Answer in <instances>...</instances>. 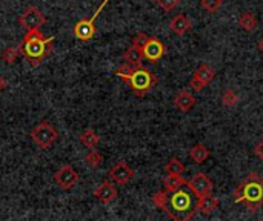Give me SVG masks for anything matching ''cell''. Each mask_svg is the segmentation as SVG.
<instances>
[{
	"label": "cell",
	"instance_id": "6da1fadb",
	"mask_svg": "<svg viewBox=\"0 0 263 221\" xmlns=\"http://www.w3.org/2000/svg\"><path fill=\"white\" fill-rule=\"evenodd\" d=\"M199 198L190 189V186H182L173 192H156L151 198V203L163 211L171 220L174 221H190L199 212L197 209Z\"/></svg>",
	"mask_w": 263,
	"mask_h": 221
},
{
	"label": "cell",
	"instance_id": "7a4b0ae2",
	"mask_svg": "<svg viewBox=\"0 0 263 221\" xmlns=\"http://www.w3.org/2000/svg\"><path fill=\"white\" fill-rule=\"evenodd\" d=\"M55 37H45L40 29L26 31L22 42L18 43V51L28 58L31 66H39L54 49Z\"/></svg>",
	"mask_w": 263,
	"mask_h": 221
},
{
	"label": "cell",
	"instance_id": "3957f363",
	"mask_svg": "<svg viewBox=\"0 0 263 221\" xmlns=\"http://www.w3.org/2000/svg\"><path fill=\"white\" fill-rule=\"evenodd\" d=\"M236 205H242L251 212H257L263 206V178L257 172H250L233 191Z\"/></svg>",
	"mask_w": 263,
	"mask_h": 221
},
{
	"label": "cell",
	"instance_id": "277c9868",
	"mask_svg": "<svg viewBox=\"0 0 263 221\" xmlns=\"http://www.w3.org/2000/svg\"><path fill=\"white\" fill-rule=\"evenodd\" d=\"M157 82H159L157 75L151 72L148 68H145L143 65H140V66H134L131 75L126 78L125 83L133 89V92L137 97H143L157 85Z\"/></svg>",
	"mask_w": 263,
	"mask_h": 221
},
{
	"label": "cell",
	"instance_id": "5b68a950",
	"mask_svg": "<svg viewBox=\"0 0 263 221\" xmlns=\"http://www.w3.org/2000/svg\"><path fill=\"white\" fill-rule=\"evenodd\" d=\"M31 140L43 151H48L52 148V145L57 142L59 138V132L57 129L48 123V122H40L39 125H35V128H32L31 131Z\"/></svg>",
	"mask_w": 263,
	"mask_h": 221
},
{
	"label": "cell",
	"instance_id": "8992f818",
	"mask_svg": "<svg viewBox=\"0 0 263 221\" xmlns=\"http://www.w3.org/2000/svg\"><path fill=\"white\" fill-rule=\"evenodd\" d=\"M108 2H109V0H103V2L100 3V6L97 8V11L92 14L91 18H82L80 22H77V23L74 25V35H76L79 40H82V42H89V40L94 37V34H96L94 22H96V18L99 17V14L102 12V9L106 6Z\"/></svg>",
	"mask_w": 263,
	"mask_h": 221
},
{
	"label": "cell",
	"instance_id": "52a82bcc",
	"mask_svg": "<svg viewBox=\"0 0 263 221\" xmlns=\"http://www.w3.org/2000/svg\"><path fill=\"white\" fill-rule=\"evenodd\" d=\"M45 23H46V17H45V14H43L37 6H28V8L18 15V25H20L25 31L39 29V28L43 26Z\"/></svg>",
	"mask_w": 263,
	"mask_h": 221
},
{
	"label": "cell",
	"instance_id": "ba28073f",
	"mask_svg": "<svg viewBox=\"0 0 263 221\" xmlns=\"http://www.w3.org/2000/svg\"><path fill=\"white\" fill-rule=\"evenodd\" d=\"M80 180L79 172L71 166V165H65L62 166L55 174H54V182L55 185L62 189V191H71Z\"/></svg>",
	"mask_w": 263,
	"mask_h": 221
},
{
	"label": "cell",
	"instance_id": "9c48e42d",
	"mask_svg": "<svg viewBox=\"0 0 263 221\" xmlns=\"http://www.w3.org/2000/svg\"><path fill=\"white\" fill-rule=\"evenodd\" d=\"M108 175H109V178H111L112 183H116L119 186H125V185H128L134 178L136 172H134V169L126 162H117L109 169Z\"/></svg>",
	"mask_w": 263,
	"mask_h": 221
},
{
	"label": "cell",
	"instance_id": "30bf717a",
	"mask_svg": "<svg viewBox=\"0 0 263 221\" xmlns=\"http://www.w3.org/2000/svg\"><path fill=\"white\" fill-rule=\"evenodd\" d=\"M188 186H190V189L196 194L197 198H200V197H203V195H206V194H211L213 189H214L213 182H211V180L206 177V174H203V172H196V174L193 175V178L188 180Z\"/></svg>",
	"mask_w": 263,
	"mask_h": 221
},
{
	"label": "cell",
	"instance_id": "8fae6325",
	"mask_svg": "<svg viewBox=\"0 0 263 221\" xmlns=\"http://www.w3.org/2000/svg\"><path fill=\"white\" fill-rule=\"evenodd\" d=\"M143 51V57L153 63L159 62L163 58V55L166 54V46L163 45V42H160L157 37H149L148 42L143 45L142 48Z\"/></svg>",
	"mask_w": 263,
	"mask_h": 221
},
{
	"label": "cell",
	"instance_id": "7c38bea8",
	"mask_svg": "<svg viewBox=\"0 0 263 221\" xmlns=\"http://www.w3.org/2000/svg\"><path fill=\"white\" fill-rule=\"evenodd\" d=\"M92 195L97 198V202H100L102 205H109L112 203L117 197H119V191L114 186V183L111 182H102L94 191Z\"/></svg>",
	"mask_w": 263,
	"mask_h": 221
},
{
	"label": "cell",
	"instance_id": "4fadbf2b",
	"mask_svg": "<svg viewBox=\"0 0 263 221\" xmlns=\"http://www.w3.org/2000/svg\"><path fill=\"white\" fill-rule=\"evenodd\" d=\"M196 105H197V98H196L188 89H180V91L176 94V97H174V106H176L182 114L190 112Z\"/></svg>",
	"mask_w": 263,
	"mask_h": 221
},
{
	"label": "cell",
	"instance_id": "5bb4252c",
	"mask_svg": "<svg viewBox=\"0 0 263 221\" xmlns=\"http://www.w3.org/2000/svg\"><path fill=\"white\" fill-rule=\"evenodd\" d=\"M168 26H170V29H171L176 35L183 37V35L191 29V26H193V20H191V18H188L185 14H177V15H174V17L170 20Z\"/></svg>",
	"mask_w": 263,
	"mask_h": 221
},
{
	"label": "cell",
	"instance_id": "9a60e30c",
	"mask_svg": "<svg viewBox=\"0 0 263 221\" xmlns=\"http://www.w3.org/2000/svg\"><path fill=\"white\" fill-rule=\"evenodd\" d=\"M217 208H219V198L216 197V195H213V192L211 194H206V195H203V197H200L199 198V202H197V209H199V212H202L203 215H211V214H214L216 211H217Z\"/></svg>",
	"mask_w": 263,
	"mask_h": 221
},
{
	"label": "cell",
	"instance_id": "2e32d148",
	"mask_svg": "<svg viewBox=\"0 0 263 221\" xmlns=\"http://www.w3.org/2000/svg\"><path fill=\"white\" fill-rule=\"evenodd\" d=\"M211 157V151L203 145V143H197L190 149V158L196 163V165H202L205 163L208 158Z\"/></svg>",
	"mask_w": 263,
	"mask_h": 221
},
{
	"label": "cell",
	"instance_id": "e0dca14e",
	"mask_svg": "<svg viewBox=\"0 0 263 221\" xmlns=\"http://www.w3.org/2000/svg\"><path fill=\"white\" fill-rule=\"evenodd\" d=\"M143 51L140 46H136V45H131L125 52H123V60L131 65V66H140L142 65V60H143Z\"/></svg>",
	"mask_w": 263,
	"mask_h": 221
},
{
	"label": "cell",
	"instance_id": "ac0fdd59",
	"mask_svg": "<svg viewBox=\"0 0 263 221\" xmlns=\"http://www.w3.org/2000/svg\"><path fill=\"white\" fill-rule=\"evenodd\" d=\"M193 77H194V78H197V80H200L205 86H208V85L214 80V77H216V71H214L210 65L202 63V65L194 71Z\"/></svg>",
	"mask_w": 263,
	"mask_h": 221
},
{
	"label": "cell",
	"instance_id": "d6986e66",
	"mask_svg": "<svg viewBox=\"0 0 263 221\" xmlns=\"http://www.w3.org/2000/svg\"><path fill=\"white\" fill-rule=\"evenodd\" d=\"M79 140H80V143H82L85 148L94 149V148H97V145L100 143V135H99L92 128H88V129H85V131L80 134Z\"/></svg>",
	"mask_w": 263,
	"mask_h": 221
},
{
	"label": "cell",
	"instance_id": "ffe728a7",
	"mask_svg": "<svg viewBox=\"0 0 263 221\" xmlns=\"http://www.w3.org/2000/svg\"><path fill=\"white\" fill-rule=\"evenodd\" d=\"M186 185H188V180H185L182 175H168L163 180V191L173 192V191H177L179 188L186 186Z\"/></svg>",
	"mask_w": 263,
	"mask_h": 221
},
{
	"label": "cell",
	"instance_id": "44dd1931",
	"mask_svg": "<svg viewBox=\"0 0 263 221\" xmlns=\"http://www.w3.org/2000/svg\"><path fill=\"white\" fill-rule=\"evenodd\" d=\"M257 25H259V22L253 12H243L239 17V26L247 32H254L257 29Z\"/></svg>",
	"mask_w": 263,
	"mask_h": 221
},
{
	"label": "cell",
	"instance_id": "7402d4cb",
	"mask_svg": "<svg viewBox=\"0 0 263 221\" xmlns=\"http://www.w3.org/2000/svg\"><path fill=\"white\" fill-rule=\"evenodd\" d=\"M185 165L180 162V158H177V157H173V158H170L168 162H166V165H165V171H166V174L168 175H182L183 172H185Z\"/></svg>",
	"mask_w": 263,
	"mask_h": 221
},
{
	"label": "cell",
	"instance_id": "603a6c76",
	"mask_svg": "<svg viewBox=\"0 0 263 221\" xmlns=\"http://www.w3.org/2000/svg\"><path fill=\"white\" fill-rule=\"evenodd\" d=\"M20 51H18V46H6L3 51H2V60L8 65H12L17 62V58L20 57Z\"/></svg>",
	"mask_w": 263,
	"mask_h": 221
},
{
	"label": "cell",
	"instance_id": "cb8c5ba5",
	"mask_svg": "<svg viewBox=\"0 0 263 221\" xmlns=\"http://www.w3.org/2000/svg\"><path fill=\"white\" fill-rule=\"evenodd\" d=\"M85 162H86V165H88L89 168L97 169V168L102 165V162H103V155L94 148V149H91V151L88 152V155L85 157Z\"/></svg>",
	"mask_w": 263,
	"mask_h": 221
},
{
	"label": "cell",
	"instance_id": "d4e9b609",
	"mask_svg": "<svg viewBox=\"0 0 263 221\" xmlns=\"http://www.w3.org/2000/svg\"><path fill=\"white\" fill-rule=\"evenodd\" d=\"M239 95L233 91V89H227L223 94H222V105L225 108H234L237 103H239Z\"/></svg>",
	"mask_w": 263,
	"mask_h": 221
},
{
	"label": "cell",
	"instance_id": "484cf974",
	"mask_svg": "<svg viewBox=\"0 0 263 221\" xmlns=\"http://www.w3.org/2000/svg\"><path fill=\"white\" fill-rule=\"evenodd\" d=\"M223 5V0H200V6L206 11V12H217Z\"/></svg>",
	"mask_w": 263,
	"mask_h": 221
},
{
	"label": "cell",
	"instance_id": "4316f807",
	"mask_svg": "<svg viewBox=\"0 0 263 221\" xmlns=\"http://www.w3.org/2000/svg\"><path fill=\"white\" fill-rule=\"evenodd\" d=\"M133 69H134V66H131V65H128V63L125 62L123 65H120V66L116 69V75H117V77H120L123 82H126V78L131 75Z\"/></svg>",
	"mask_w": 263,
	"mask_h": 221
},
{
	"label": "cell",
	"instance_id": "83f0119b",
	"mask_svg": "<svg viewBox=\"0 0 263 221\" xmlns=\"http://www.w3.org/2000/svg\"><path fill=\"white\" fill-rule=\"evenodd\" d=\"M163 11L170 12L173 9H176L179 5H180V0H154Z\"/></svg>",
	"mask_w": 263,
	"mask_h": 221
},
{
	"label": "cell",
	"instance_id": "f1b7e54d",
	"mask_svg": "<svg viewBox=\"0 0 263 221\" xmlns=\"http://www.w3.org/2000/svg\"><path fill=\"white\" fill-rule=\"evenodd\" d=\"M148 38H149V35H146L145 32H139V34H136V35L133 37V40H131V45H136V46H140V48H143V45L148 42Z\"/></svg>",
	"mask_w": 263,
	"mask_h": 221
},
{
	"label": "cell",
	"instance_id": "f546056e",
	"mask_svg": "<svg viewBox=\"0 0 263 221\" xmlns=\"http://www.w3.org/2000/svg\"><path fill=\"white\" fill-rule=\"evenodd\" d=\"M190 88L194 91V92H202V89L203 88H206L200 80H197V78H194V77H191V80H190Z\"/></svg>",
	"mask_w": 263,
	"mask_h": 221
},
{
	"label": "cell",
	"instance_id": "4dcf8cb0",
	"mask_svg": "<svg viewBox=\"0 0 263 221\" xmlns=\"http://www.w3.org/2000/svg\"><path fill=\"white\" fill-rule=\"evenodd\" d=\"M254 155H256L259 160H262L263 162V140L262 142H259V143L254 146Z\"/></svg>",
	"mask_w": 263,
	"mask_h": 221
},
{
	"label": "cell",
	"instance_id": "1f68e13d",
	"mask_svg": "<svg viewBox=\"0 0 263 221\" xmlns=\"http://www.w3.org/2000/svg\"><path fill=\"white\" fill-rule=\"evenodd\" d=\"M6 86H8V83H6L5 77H3V75H0V92H3V91L6 89Z\"/></svg>",
	"mask_w": 263,
	"mask_h": 221
},
{
	"label": "cell",
	"instance_id": "d6a6232c",
	"mask_svg": "<svg viewBox=\"0 0 263 221\" xmlns=\"http://www.w3.org/2000/svg\"><path fill=\"white\" fill-rule=\"evenodd\" d=\"M257 48H259V51L260 52H263V37L259 40V43H257Z\"/></svg>",
	"mask_w": 263,
	"mask_h": 221
}]
</instances>
